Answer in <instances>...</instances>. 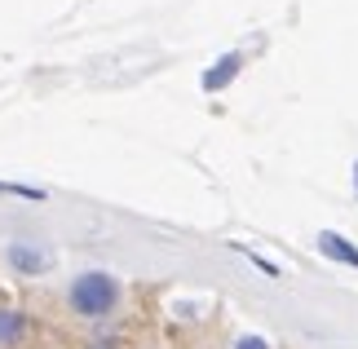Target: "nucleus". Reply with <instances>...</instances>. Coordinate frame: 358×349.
<instances>
[{
    "label": "nucleus",
    "instance_id": "obj_1",
    "mask_svg": "<svg viewBox=\"0 0 358 349\" xmlns=\"http://www.w3.org/2000/svg\"><path fill=\"white\" fill-rule=\"evenodd\" d=\"M120 305H124V283L106 270H85L66 287V310L85 323H106L120 314Z\"/></svg>",
    "mask_w": 358,
    "mask_h": 349
},
{
    "label": "nucleus",
    "instance_id": "obj_3",
    "mask_svg": "<svg viewBox=\"0 0 358 349\" xmlns=\"http://www.w3.org/2000/svg\"><path fill=\"white\" fill-rule=\"evenodd\" d=\"M319 248H323V257H332V261H345V265H354L358 270V248H350L345 239H341V234H319Z\"/></svg>",
    "mask_w": 358,
    "mask_h": 349
},
{
    "label": "nucleus",
    "instance_id": "obj_9",
    "mask_svg": "<svg viewBox=\"0 0 358 349\" xmlns=\"http://www.w3.org/2000/svg\"><path fill=\"white\" fill-rule=\"evenodd\" d=\"M354 181H358V173H354Z\"/></svg>",
    "mask_w": 358,
    "mask_h": 349
},
{
    "label": "nucleus",
    "instance_id": "obj_6",
    "mask_svg": "<svg viewBox=\"0 0 358 349\" xmlns=\"http://www.w3.org/2000/svg\"><path fill=\"white\" fill-rule=\"evenodd\" d=\"M0 194H18V199H45V190H36V186H18V181H0Z\"/></svg>",
    "mask_w": 358,
    "mask_h": 349
},
{
    "label": "nucleus",
    "instance_id": "obj_2",
    "mask_svg": "<svg viewBox=\"0 0 358 349\" xmlns=\"http://www.w3.org/2000/svg\"><path fill=\"white\" fill-rule=\"evenodd\" d=\"M27 332H31L27 314H22V310H9V305H0V349H22V345H27Z\"/></svg>",
    "mask_w": 358,
    "mask_h": 349
},
{
    "label": "nucleus",
    "instance_id": "obj_5",
    "mask_svg": "<svg viewBox=\"0 0 358 349\" xmlns=\"http://www.w3.org/2000/svg\"><path fill=\"white\" fill-rule=\"evenodd\" d=\"M235 71H239V53H230V58H222V66H217V71L203 76V85H208V89H222L226 80H235Z\"/></svg>",
    "mask_w": 358,
    "mask_h": 349
},
{
    "label": "nucleus",
    "instance_id": "obj_7",
    "mask_svg": "<svg viewBox=\"0 0 358 349\" xmlns=\"http://www.w3.org/2000/svg\"><path fill=\"white\" fill-rule=\"evenodd\" d=\"M235 349H270V345H266V341H257V336H239Z\"/></svg>",
    "mask_w": 358,
    "mask_h": 349
},
{
    "label": "nucleus",
    "instance_id": "obj_4",
    "mask_svg": "<svg viewBox=\"0 0 358 349\" xmlns=\"http://www.w3.org/2000/svg\"><path fill=\"white\" fill-rule=\"evenodd\" d=\"M9 265L22 270V274H40L45 270V252H36V248H27V243H13L9 248Z\"/></svg>",
    "mask_w": 358,
    "mask_h": 349
},
{
    "label": "nucleus",
    "instance_id": "obj_8",
    "mask_svg": "<svg viewBox=\"0 0 358 349\" xmlns=\"http://www.w3.org/2000/svg\"><path fill=\"white\" fill-rule=\"evenodd\" d=\"M85 349H120V345H115V341H89Z\"/></svg>",
    "mask_w": 358,
    "mask_h": 349
}]
</instances>
